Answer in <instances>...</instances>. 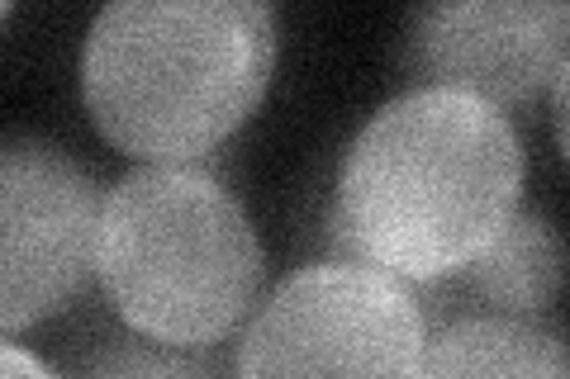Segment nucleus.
Wrapping results in <instances>:
<instances>
[{
    "label": "nucleus",
    "instance_id": "11",
    "mask_svg": "<svg viewBox=\"0 0 570 379\" xmlns=\"http://www.w3.org/2000/svg\"><path fill=\"white\" fill-rule=\"evenodd\" d=\"M10 20V6H6V0H0V24H6Z\"/></svg>",
    "mask_w": 570,
    "mask_h": 379
},
{
    "label": "nucleus",
    "instance_id": "3",
    "mask_svg": "<svg viewBox=\"0 0 570 379\" xmlns=\"http://www.w3.org/2000/svg\"><path fill=\"white\" fill-rule=\"evenodd\" d=\"M96 280L124 328L214 351L262 299L266 251L243 195L205 161H142L105 190Z\"/></svg>",
    "mask_w": 570,
    "mask_h": 379
},
{
    "label": "nucleus",
    "instance_id": "6",
    "mask_svg": "<svg viewBox=\"0 0 570 379\" xmlns=\"http://www.w3.org/2000/svg\"><path fill=\"white\" fill-rule=\"evenodd\" d=\"M570 10L561 0H448L409 14L404 71L494 110L532 104L570 67Z\"/></svg>",
    "mask_w": 570,
    "mask_h": 379
},
{
    "label": "nucleus",
    "instance_id": "1",
    "mask_svg": "<svg viewBox=\"0 0 570 379\" xmlns=\"http://www.w3.org/2000/svg\"><path fill=\"white\" fill-rule=\"evenodd\" d=\"M523 205V142L504 110L448 86L385 100L347 142L328 205L343 261L409 290L452 280Z\"/></svg>",
    "mask_w": 570,
    "mask_h": 379
},
{
    "label": "nucleus",
    "instance_id": "8",
    "mask_svg": "<svg viewBox=\"0 0 570 379\" xmlns=\"http://www.w3.org/2000/svg\"><path fill=\"white\" fill-rule=\"evenodd\" d=\"M414 379H570V356L547 318L456 313L428 328Z\"/></svg>",
    "mask_w": 570,
    "mask_h": 379
},
{
    "label": "nucleus",
    "instance_id": "2",
    "mask_svg": "<svg viewBox=\"0 0 570 379\" xmlns=\"http://www.w3.org/2000/svg\"><path fill=\"white\" fill-rule=\"evenodd\" d=\"M276 48L262 0H115L86 29V114L138 161H205L257 114Z\"/></svg>",
    "mask_w": 570,
    "mask_h": 379
},
{
    "label": "nucleus",
    "instance_id": "5",
    "mask_svg": "<svg viewBox=\"0 0 570 379\" xmlns=\"http://www.w3.org/2000/svg\"><path fill=\"white\" fill-rule=\"evenodd\" d=\"M105 186L52 138H0V337L67 313L96 280Z\"/></svg>",
    "mask_w": 570,
    "mask_h": 379
},
{
    "label": "nucleus",
    "instance_id": "7",
    "mask_svg": "<svg viewBox=\"0 0 570 379\" xmlns=\"http://www.w3.org/2000/svg\"><path fill=\"white\" fill-rule=\"evenodd\" d=\"M566 280V247L557 223L542 209L519 205L513 219L480 257L456 270L452 280L419 290L428 328L456 313H494V318H547Z\"/></svg>",
    "mask_w": 570,
    "mask_h": 379
},
{
    "label": "nucleus",
    "instance_id": "9",
    "mask_svg": "<svg viewBox=\"0 0 570 379\" xmlns=\"http://www.w3.org/2000/svg\"><path fill=\"white\" fill-rule=\"evenodd\" d=\"M62 379H238V375L219 356V347L181 351L138 332H115V337H96L86 351L71 356Z\"/></svg>",
    "mask_w": 570,
    "mask_h": 379
},
{
    "label": "nucleus",
    "instance_id": "10",
    "mask_svg": "<svg viewBox=\"0 0 570 379\" xmlns=\"http://www.w3.org/2000/svg\"><path fill=\"white\" fill-rule=\"evenodd\" d=\"M0 379H62L43 356H33L20 341L0 337Z\"/></svg>",
    "mask_w": 570,
    "mask_h": 379
},
{
    "label": "nucleus",
    "instance_id": "4",
    "mask_svg": "<svg viewBox=\"0 0 570 379\" xmlns=\"http://www.w3.org/2000/svg\"><path fill=\"white\" fill-rule=\"evenodd\" d=\"M428 341L419 290L362 261H309L247 313L238 379H414Z\"/></svg>",
    "mask_w": 570,
    "mask_h": 379
}]
</instances>
